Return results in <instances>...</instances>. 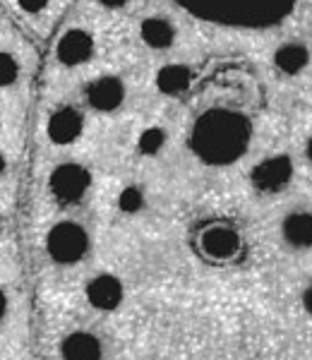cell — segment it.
I'll return each mask as SVG.
<instances>
[{
    "instance_id": "cb8c5ba5",
    "label": "cell",
    "mask_w": 312,
    "mask_h": 360,
    "mask_svg": "<svg viewBox=\"0 0 312 360\" xmlns=\"http://www.w3.org/2000/svg\"><path fill=\"white\" fill-rule=\"evenodd\" d=\"M308 159L312 161V137H310V142H308Z\"/></svg>"
},
{
    "instance_id": "6da1fadb",
    "label": "cell",
    "mask_w": 312,
    "mask_h": 360,
    "mask_svg": "<svg viewBox=\"0 0 312 360\" xmlns=\"http://www.w3.org/2000/svg\"><path fill=\"white\" fill-rule=\"evenodd\" d=\"M250 137V120L242 113L230 108H212L197 118L190 144L202 161L212 166H226L245 154Z\"/></svg>"
},
{
    "instance_id": "d6986e66",
    "label": "cell",
    "mask_w": 312,
    "mask_h": 360,
    "mask_svg": "<svg viewBox=\"0 0 312 360\" xmlns=\"http://www.w3.org/2000/svg\"><path fill=\"white\" fill-rule=\"evenodd\" d=\"M51 0H17V5H20L22 10H25L27 15H39L44 13L46 8H48Z\"/></svg>"
},
{
    "instance_id": "4fadbf2b",
    "label": "cell",
    "mask_w": 312,
    "mask_h": 360,
    "mask_svg": "<svg viewBox=\"0 0 312 360\" xmlns=\"http://www.w3.org/2000/svg\"><path fill=\"white\" fill-rule=\"evenodd\" d=\"M140 37L149 49L164 51L176 41V27L166 17H147L140 27Z\"/></svg>"
},
{
    "instance_id": "44dd1931",
    "label": "cell",
    "mask_w": 312,
    "mask_h": 360,
    "mask_svg": "<svg viewBox=\"0 0 312 360\" xmlns=\"http://www.w3.org/2000/svg\"><path fill=\"white\" fill-rule=\"evenodd\" d=\"M99 3L103 5V8H111V10H115V8H125V5H128L130 0H99Z\"/></svg>"
},
{
    "instance_id": "7402d4cb",
    "label": "cell",
    "mask_w": 312,
    "mask_h": 360,
    "mask_svg": "<svg viewBox=\"0 0 312 360\" xmlns=\"http://www.w3.org/2000/svg\"><path fill=\"white\" fill-rule=\"evenodd\" d=\"M303 305H305V310H308L310 315H312V286H310L308 291H305V295H303Z\"/></svg>"
},
{
    "instance_id": "ffe728a7",
    "label": "cell",
    "mask_w": 312,
    "mask_h": 360,
    "mask_svg": "<svg viewBox=\"0 0 312 360\" xmlns=\"http://www.w3.org/2000/svg\"><path fill=\"white\" fill-rule=\"evenodd\" d=\"M8 312H10V298L5 293V288H0V322L8 317Z\"/></svg>"
},
{
    "instance_id": "9c48e42d",
    "label": "cell",
    "mask_w": 312,
    "mask_h": 360,
    "mask_svg": "<svg viewBox=\"0 0 312 360\" xmlns=\"http://www.w3.org/2000/svg\"><path fill=\"white\" fill-rule=\"evenodd\" d=\"M82 130H84V118L72 106H63L51 113L48 127H46L48 139L53 144H72L74 139L82 135Z\"/></svg>"
},
{
    "instance_id": "7c38bea8",
    "label": "cell",
    "mask_w": 312,
    "mask_h": 360,
    "mask_svg": "<svg viewBox=\"0 0 312 360\" xmlns=\"http://www.w3.org/2000/svg\"><path fill=\"white\" fill-rule=\"evenodd\" d=\"M281 236L291 248L296 250H308L312 248V212H293L288 214L281 224Z\"/></svg>"
},
{
    "instance_id": "3957f363",
    "label": "cell",
    "mask_w": 312,
    "mask_h": 360,
    "mask_svg": "<svg viewBox=\"0 0 312 360\" xmlns=\"http://www.w3.org/2000/svg\"><path fill=\"white\" fill-rule=\"evenodd\" d=\"M46 250L56 264H77L89 250V233L74 221H60L48 231Z\"/></svg>"
},
{
    "instance_id": "277c9868",
    "label": "cell",
    "mask_w": 312,
    "mask_h": 360,
    "mask_svg": "<svg viewBox=\"0 0 312 360\" xmlns=\"http://www.w3.org/2000/svg\"><path fill=\"white\" fill-rule=\"evenodd\" d=\"M91 185V176L79 164H60L51 173V195L63 205H74L86 195Z\"/></svg>"
},
{
    "instance_id": "ba28073f",
    "label": "cell",
    "mask_w": 312,
    "mask_h": 360,
    "mask_svg": "<svg viewBox=\"0 0 312 360\" xmlns=\"http://www.w3.org/2000/svg\"><path fill=\"white\" fill-rule=\"evenodd\" d=\"M125 298L123 281L113 274H99L86 283V300L96 310H115Z\"/></svg>"
},
{
    "instance_id": "52a82bcc",
    "label": "cell",
    "mask_w": 312,
    "mask_h": 360,
    "mask_svg": "<svg viewBox=\"0 0 312 360\" xmlns=\"http://www.w3.org/2000/svg\"><path fill=\"white\" fill-rule=\"evenodd\" d=\"M56 56L67 68L84 65L94 56V39L84 29H67L56 46Z\"/></svg>"
},
{
    "instance_id": "603a6c76",
    "label": "cell",
    "mask_w": 312,
    "mask_h": 360,
    "mask_svg": "<svg viewBox=\"0 0 312 360\" xmlns=\"http://www.w3.org/2000/svg\"><path fill=\"white\" fill-rule=\"evenodd\" d=\"M5 168H8V159H5V154L0 152V176L5 173Z\"/></svg>"
},
{
    "instance_id": "9a60e30c",
    "label": "cell",
    "mask_w": 312,
    "mask_h": 360,
    "mask_svg": "<svg viewBox=\"0 0 312 360\" xmlns=\"http://www.w3.org/2000/svg\"><path fill=\"white\" fill-rule=\"evenodd\" d=\"M193 82V72H190V68L185 65H178V63H173V65H166L159 70V75H156V86H159V91H164V94H181L185 91Z\"/></svg>"
},
{
    "instance_id": "8992f818",
    "label": "cell",
    "mask_w": 312,
    "mask_h": 360,
    "mask_svg": "<svg viewBox=\"0 0 312 360\" xmlns=\"http://www.w3.org/2000/svg\"><path fill=\"white\" fill-rule=\"evenodd\" d=\"M86 101L94 111L99 113H113L123 106L125 101V84L123 79L113 75H103L86 86Z\"/></svg>"
},
{
    "instance_id": "e0dca14e",
    "label": "cell",
    "mask_w": 312,
    "mask_h": 360,
    "mask_svg": "<svg viewBox=\"0 0 312 360\" xmlns=\"http://www.w3.org/2000/svg\"><path fill=\"white\" fill-rule=\"evenodd\" d=\"M20 77V63L13 53L0 51V86H10Z\"/></svg>"
},
{
    "instance_id": "8fae6325",
    "label": "cell",
    "mask_w": 312,
    "mask_h": 360,
    "mask_svg": "<svg viewBox=\"0 0 312 360\" xmlns=\"http://www.w3.org/2000/svg\"><path fill=\"white\" fill-rule=\"evenodd\" d=\"M63 360H101L103 346L91 332H72L60 344Z\"/></svg>"
},
{
    "instance_id": "7a4b0ae2",
    "label": "cell",
    "mask_w": 312,
    "mask_h": 360,
    "mask_svg": "<svg viewBox=\"0 0 312 360\" xmlns=\"http://www.w3.org/2000/svg\"><path fill=\"white\" fill-rule=\"evenodd\" d=\"M183 10L228 27H274L291 15L296 0H176Z\"/></svg>"
},
{
    "instance_id": "30bf717a",
    "label": "cell",
    "mask_w": 312,
    "mask_h": 360,
    "mask_svg": "<svg viewBox=\"0 0 312 360\" xmlns=\"http://www.w3.org/2000/svg\"><path fill=\"white\" fill-rule=\"evenodd\" d=\"M202 250L212 259H233L240 252V236L230 226H212L202 233Z\"/></svg>"
},
{
    "instance_id": "2e32d148",
    "label": "cell",
    "mask_w": 312,
    "mask_h": 360,
    "mask_svg": "<svg viewBox=\"0 0 312 360\" xmlns=\"http://www.w3.org/2000/svg\"><path fill=\"white\" fill-rule=\"evenodd\" d=\"M164 144H166V130H161V127H147V130L140 135L137 147H140L142 154L154 156L164 149Z\"/></svg>"
},
{
    "instance_id": "5b68a950",
    "label": "cell",
    "mask_w": 312,
    "mask_h": 360,
    "mask_svg": "<svg viewBox=\"0 0 312 360\" xmlns=\"http://www.w3.org/2000/svg\"><path fill=\"white\" fill-rule=\"evenodd\" d=\"M291 178H293V161L286 154L269 156V159H264L252 171V185H255V190L267 195L284 190L291 183Z\"/></svg>"
},
{
    "instance_id": "5bb4252c",
    "label": "cell",
    "mask_w": 312,
    "mask_h": 360,
    "mask_svg": "<svg viewBox=\"0 0 312 360\" xmlns=\"http://www.w3.org/2000/svg\"><path fill=\"white\" fill-rule=\"evenodd\" d=\"M274 65L279 72L284 75H298L310 65V51L305 44L291 41L279 46V51L274 53Z\"/></svg>"
},
{
    "instance_id": "ac0fdd59",
    "label": "cell",
    "mask_w": 312,
    "mask_h": 360,
    "mask_svg": "<svg viewBox=\"0 0 312 360\" xmlns=\"http://www.w3.org/2000/svg\"><path fill=\"white\" fill-rule=\"evenodd\" d=\"M118 207L123 209L125 214H135L140 212L144 207V193L140 188H135V185H130V188H125L123 193L118 197Z\"/></svg>"
}]
</instances>
